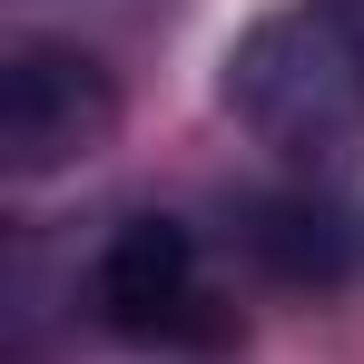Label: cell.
<instances>
[{
	"mask_svg": "<svg viewBox=\"0 0 364 364\" xmlns=\"http://www.w3.org/2000/svg\"><path fill=\"white\" fill-rule=\"evenodd\" d=\"M227 119L296 178L345 168L364 148V0H276L227 50Z\"/></svg>",
	"mask_w": 364,
	"mask_h": 364,
	"instance_id": "1",
	"label": "cell"
},
{
	"mask_svg": "<svg viewBox=\"0 0 364 364\" xmlns=\"http://www.w3.org/2000/svg\"><path fill=\"white\" fill-rule=\"evenodd\" d=\"M89 315L128 345H158V355H207L237 335L217 256L187 217H119L89 246Z\"/></svg>",
	"mask_w": 364,
	"mask_h": 364,
	"instance_id": "2",
	"label": "cell"
},
{
	"mask_svg": "<svg viewBox=\"0 0 364 364\" xmlns=\"http://www.w3.org/2000/svg\"><path fill=\"white\" fill-rule=\"evenodd\" d=\"M119 128V89L109 69L69 40H20L0 69V168L10 178H60L89 148H109Z\"/></svg>",
	"mask_w": 364,
	"mask_h": 364,
	"instance_id": "3",
	"label": "cell"
},
{
	"mask_svg": "<svg viewBox=\"0 0 364 364\" xmlns=\"http://www.w3.org/2000/svg\"><path fill=\"white\" fill-rule=\"evenodd\" d=\"M237 246L276 286H345V276H364V207L335 197L325 178H296V187H276V197L246 207Z\"/></svg>",
	"mask_w": 364,
	"mask_h": 364,
	"instance_id": "4",
	"label": "cell"
}]
</instances>
